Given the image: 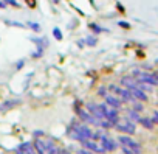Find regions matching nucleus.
I'll return each mask as SVG.
<instances>
[{
	"label": "nucleus",
	"mask_w": 158,
	"mask_h": 154,
	"mask_svg": "<svg viewBox=\"0 0 158 154\" xmlns=\"http://www.w3.org/2000/svg\"><path fill=\"white\" fill-rule=\"evenodd\" d=\"M67 132H68V137L71 140H76L79 143H81L82 140H85V139H92V135H93V129L90 128V125L81 121L79 118H73L70 121V126H68Z\"/></svg>",
	"instance_id": "nucleus-1"
},
{
	"label": "nucleus",
	"mask_w": 158,
	"mask_h": 154,
	"mask_svg": "<svg viewBox=\"0 0 158 154\" xmlns=\"http://www.w3.org/2000/svg\"><path fill=\"white\" fill-rule=\"evenodd\" d=\"M74 112H76L77 118L81 120V121H84V123H87V125H90V126H96V128H99V121H101V120L95 118V117H93L85 108H82L79 103L74 104Z\"/></svg>",
	"instance_id": "nucleus-2"
},
{
	"label": "nucleus",
	"mask_w": 158,
	"mask_h": 154,
	"mask_svg": "<svg viewBox=\"0 0 158 154\" xmlns=\"http://www.w3.org/2000/svg\"><path fill=\"white\" fill-rule=\"evenodd\" d=\"M116 142L119 143V146H126V148L132 149L135 154H141V152H143V146H141L135 139H132V137L127 135V134H121V135L116 139Z\"/></svg>",
	"instance_id": "nucleus-3"
},
{
	"label": "nucleus",
	"mask_w": 158,
	"mask_h": 154,
	"mask_svg": "<svg viewBox=\"0 0 158 154\" xmlns=\"http://www.w3.org/2000/svg\"><path fill=\"white\" fill-rule=\"evenodd\" d=\"M115 129L119 131L121 134H127V135H133L136 132V123H133L129 118H119V121L115 125Z\"/></svg>",
	"instance_id": "nucleus-4"
},
{
	"label": "nucleus",
	"mask_w": 158,
	"mask_h": 154,
	"mask_svg": "<svg viewBox=\"0 0 158 154\" xmlns=\"http://www.w3.org/2000/svg\"><path fill=\"white\" fill-rule=\"evenodd\" d=\"M99 143H101V146L104 148V151H106V152H113V151H116V149H118V146H119V143L116 142V139L110 137L107 132H104V134L101 135Z\"/></svg>",
	"instance_id": "nucleus-5"
},
{
	"label": "nucleus",
	"mask_w": 158,
	"mask_h": 154,
	"mask_svg": "<svg viewBox=\"0 0 158 154\" xmlns=\"http://www.w3.org/2000/svg\"><path fill=\"white\" fill-rule=\"evenodd\" d=\"M133 76H135L136 83H144V84H149V86H152V87H153V86H158L153 73H147V72L136 70V72H133Z\"/></svg>",
	"instance_id": "nucleus-6"
},
{
	"label": "nucleus",
	"mask_w": 158,
	"mask_h": 154,
	"mask_svg": "<svg viewBox=\"0 0 158 154\" xmlns=\"http://www.w3.org/2000/svg\"><path fill=\"white\" fill-rule=\"evenodd\" d=\"M81 145H82V148H85V149H89V151H92V152H95V154H104V152H106L104 148L101 146V143L96 142V140H92V139L82 140Z\"/></svg>",
	"instance_id": "nucleus-7"
},
{
	"label": "nucleus",
	"mask_w": 158,
	"mask_h": 154,
	"mask_svg": "<svg viewBox=\"0 0 158 154\" xmlns=\"http://www.w3.org/2000/svg\"><path fill=\"white\" fill-rule=\"evenodd\" d=\"M104 103H106L107 106L113 108V109H118V111L123 108V100H121L119 97L113 95V94H107L106 98H104Z\"/></svg>",
	"instance_id": "nucleus-8"
},
{
	"label": "nucleus",
	"mask_w": 158,
	"mask_h": 154,
	"mask_svg": "<svg viewBox=\"0 0 158 154\" xmlns=\"http://www.w3.org/2000/svg\"><path fill=\"white\" fill-rule=\"evenodd\" d=\"M95 118H98V120H102L104 118V115H102V112H101V109H99V104L98 103H93V101H89V103H85V106H84Z\"/></svg>",
	"instance_id": "nucleus-9"
},
{
	"label": "nucleus",
	"mask_w": 158,
	"mask_h": 154,
	"mask_svg": "<svg viewBox=\"0 0 158 154\" xmlns=\"http://www.w3.org/2000/svg\"><path fill=\"white\" fill-rule=\"evenodd\" d=\"M119 83H121L123 87H126V89H129V90L138 86V83H136V80H135L133 75H126V76H123Z\"/></svg>",
	"instance_id": "nucleus-10"
},
{
	"label": "nucleus",
	"mask_w": 158,
	"mask_h": 154,
	"mask_svg": "<svg viewBox=\"0 0 158 154\" xmlns=\"http://www.w3.org/2000/svg\"><path fill=\"white\" fill-rule=\"evenodd\" d=\"M19 104H20V100H5L2 104H0V112H6L10 109H14Z\"/></svg>",
	"instance_id": "nucleus-11"
},
{
	"label": "nucleus",
	"mask_w": 158,
	"mask_h": 154,
	"mask_svg": "<svg viewBox=\"0 0 158 154\" xmlns=\"http://www.w3.org/2000/svg\"><path fill=\"white\" fill-rule=\"evenodd\" d=\"M130 94L133 95V98H135L136 101H147V94H146L144 90H141L138 86L133 87V89H130Z\"/></svg>",
	"instance_id": "nucleus-12"
},
{
	"label": "nucleus",
	"mask_w": 158,
	"mask_h": 154,
	"mask_svg": "<svg viewBox=\"0 0 158 154\" xmlns=\"http://www.w3.org/2000/svg\"><path fill=\"white\" fill-rule=\"evenodd\" d=\"M33 146H34V149H36V154H47L45 146H44V139H40V137H34V140H33Z\"/></svg>",
	"instance_id": "nucleus-13"
},
{
	"label": "nucleus",
	"mask_w": 158,
	"mask_h": 154,
	"mask_svg": "<svg viewBox=\"0 0 158 154\" xmlns=\"http://www.w3.org/2000/svg\"><path fill=\"white\" fill-rule=\"evenodd\" d=\"M31 42H34L36 47H42V48H48V45H50L47 37H31Z\"/></svg>",
	"instance_id": "nucleus-14"
},
{
	"label": "nucleus",
	"mask_w": 158,
	"mask_h": 154,
	"mask_svg": "<svg viewBox=\"0 0 158 154\" xmlns=\"http://www.w3.org/2000/svg\"><path fill=\"white\" fill-rule=\"evenodd\" d=\"M138 123L143 126V128H146V129H153V121L150 120V118H147V117H139V120H138Z\"/></svg>",
	"instance_id": "nucleus-15"
},
{
	"label": "nucleus",
	"mask_w": 158,
	"mask_h": 154,
	"mask_svg": "<svg viewBox=\"0 0 158 154\" xmlns=\"http://www.w3.org/2000/svg\"><path fill=\"white\" fill-rule=\"evenodd\" d=\"M139 117H141V115H139V112H136L135 109H129V111H127V117H126V118L132 120L133 123H138Z\"/></svg>",
	"instance_id": "nucleus-16"
},
{
	"label": "nucleus",
	"mask_w": 158,
	"mask_h": 154,
	"mask_svg": "<svg viewBox=\"0 0 158 154\" xmlns=\"http://www.w3.org/2000/svg\"><path fill=\"white\" fill-rule=\"evenodd\" d=\"M20 146L23 148V151H25L27 154H36V149H34V146H33V142H25V143H22Z\"/></svg>",
	"instance_id": "nucleus-17"
},
{
	"label": "nucleus",
	"mask_w": 158,
	"mask_h": 154,
	"mask_svg": "<svg viewBox=\"0 0 158 154\" xmlns=\"http://www.w3.org/2000/svg\"><path fill=\"white\" fill-rule=\"evenodd\" d=\"M84 44L89 45V47H95V45L98 44V37L93 36V34H90V36H87V37L84 39Z\"/></svg>",
	"instance_id": "nucleus-18"
},
{
	"label": "nucleus",
	"mask_w": 158,
	"mask_h": 154,
	"mask_svg": "<svg viewBox=\"0 0 158 154\" xmlns=\"http://www.w3.org/2000/svg\"><path fill=\"white\" fill-rule=\"evenodd\" d=\"M27 25H28L33 31H36V33H40V30H42V28H40V25H39L37 22H28Z\"/></svg>",
	"instance_id": "nucleus-19"
},
{
	"label": "nucleus",
	"mask_w": 158,
	"mask_h": 154,
	"mask_svg": "<svg viewBox=\"0 0 158 154\" xmlns=\"http://www.w3.org/2000/svg\"><path fill=\"white\" fill-rule=\"evenodd\" d=\"M90 30H92L93 33H96V34H99V33L106 31V30H104V28H101L98 24H90Z\"/></svg>",
	"instance_id": "nucleus-20"
},
{
	"label": "nucleus",
	"mask_w": 158,
	"mask_h": 154,
	"mask_svg": "<svg viewBox=\"0 0 158 154\" xmlns=\"http://www.w3.org/2000/svg\"><path fill=\"white\" fill-rule=\"evenodd\" d=\"M44 50H45V48H42V47H36V51L31 55V58H36V59H37V58H42V56H44Z\"/></svg>",
	"instance_id": "nucleus-21"
},
{
	"label": "nucleus",
	"mask_w": 158,
	"mask_h": 154,
	"mask_svg": "<svg viewBox=\"0 0 158 154\" xmlns=\"http://www.w3.org/2000/svg\"><path fill=\"white\" fill-rule=\"evenodd\" d=\"M53 36H54V39L62 41V31H60L57 27H54V28H53Z\"/></svg>",
	"instance_id": "nucleus-22"
},
{
	"label": "nucleus",
	"mask_w": 158,
	"mask_h": 154,
	"mask_svg": "<svg viewBox=\"0 0 158 154\" xmlns=\"http://www.w3.org/2000/svg\"><path fill=\"white\" fill-rule=\"evenodd\" d=\"M109 94V89L107 87H104V86H101L99 89H98V95L99 97H102V98H106V95Z\"/></svg>",
	"instance_id": "nucleus-23"
},
{
	"label": "nucleus",
	"mask_w": 158,
	"mask_h": 154,
	"mask_svg": "<svg viewBox=\"0 0 158 154\" xmlns=\"http://www.w3.org/2000/svg\"><path fill=\"white\" fill-rule=\"evenodd\" d=\"M132 104H133V108H132V109H135L136 112H143V109H144V108H143V104H141V103H138V101L135 100Z\"/></svg>",
	"instance_id": "nucleus-24"
},
{
	"label": "nucleus",
	"mask_w": 158,
	"mask_h": 154,
	"mask_svg": "<svg viewBox=\"0 0 158 154\" xmlns=\"http://www.w3.org/2000/svg\"><path fill=\"white\" fill-rule=\"evenodd\" d=\"M2 2H3L5 5H13V7H16V8H19V7H20V3H19V2H16V0H2Z\"/></svg>",
	"instance_id": "nucleus-25"
},
{
	"label": "nucleus",
	"mask_w": 158,
	"mask_h": 154,
	"mask_svg": "<svg viewBox=\"0 0 158 154\" xmlns=\"http://www.w3.org/2000/svg\"><path fill=\"white\" fill-rule=\"evenodd\" d=\"M150 120L153 121V125H158V111H153V112H152Z\"/></svg>",
	"instance_id": "nucleus-26"
},
{
	"label": "nucleus",
	"mask_w": 158,
	"mask_h": 154,
	"mask_svg": "<svg viewBox=\"0 0 158 154\" xmlns=\"http://www.w3.org/2000/svg\"><path fill=\"white\" fill-rule=\"evenodd\" d=\"M47 154H60V148H59V146H54V148L48 149Z\"/></svg>",
	"instance_id": "nucleus-27"
},
{
	"label": "nucleus",
	"mask_w": 158,
	"mask_h": 154,
	"mask_svg": "<svg viewBox=\"0 0 158 154\" xmlns=\"http://www.w3.org/2000/svg\"><path fill=\"white\" fill-rule=\"evenodd\" d=\"M6 24H8V25H16V27H19V28H25V25L20 24V22H14V20L10 22V20H6Z\"/></svg>",
	"instance_id": "nucleus-28"
},
{
	"label": "nucleus",
	"mask_w": 158,
	"mask_h": 154,
	"mask_svg": "<svg viewBox=\"0 0 158 154\" xmlns=\"http://www.w3.org/2000/svg\"><path fill=\"white\" fill-rule=\"evenodd\" d=\"M121 151H123L124 154H135L132 149H129V148H126V146H121Z\"/></svg>",
	"instance_id": "nucleus-29"
},
{
	"label": "nucleus",
	"mask_w": 158,
	"mask_h": 154,
	"mask_svg": "<svg viewBox=\"0 0 158 154\" xmlns=\"http://www.w3.org/2000/svg\"><path fill=\"white\" fill-rule=\"evenodd\" d=\"M14 152H16V154H27V152H25V151H23V148H22V146H20V145H19V146H17V148H16V151H14Z\"/></svg>",
	"instance_id": "nucleus-30"
},
{
	"label": "nucleus",
	"mask_w": 158,
	"mask_h": 154,
	"mask_svg": "<svg viewBox=\"0 0 158 154\" xmlns=\"http://www.w3.org/2000/svg\"><path fill=\"white\" fill-rule=\"evenodd\" d=\"M118 25H119L121 28H130V25H129L127 22H123V20H121V22H118Z\"/></svg>",
	"instance_id": "nucleus-31"
},
{
	"label": "nucleus",
	"mask_w": 158,
	"mask_h": 154,
	"mask_svg": "<svg viewBox=\"0 0 158 154\" xmlns=\"http://www.w3.org/2000/svg\"><path fill=\"white\" fill-rule=\"evenodd\" d=\"M23 64H25V61H23V59H20V61H17V65H16V68L19 70V68H20V67L23 65Z\"/></svg>",
	"instance_id": "nucleus-32"
},
{
	"label": "nucleus",
	"mask_w": 158,
	"mask_h": 154,
	"mask_svg": "<svg viewBox=\"0 0 158 154\" xmlns=\"http://www.w3.org/2000/svg\"><path fill=\"white\" fill-rule=\"evenodd\" d=\"M60 154H71L68 149H65V148H60Z\"/></svg>",
	"instance_id": "nucleus-33"
},
{
	"label": "nucleus",
	"mask_w": 158,
	"mask_h": 154,
	"mask_svg": "<svg viewBox=\"0 0 158 154\" xmlns=\"http://www.w3.org/2000/svg\"><path fill=\"white\" fill-rule=\"evenodd\" d=\"M153 76H155V80H156V83H158V72H155V73H153Z\"/></svg>",
	"instance_id": "nucleus-34"
},
{
	"label": "nucleus",
	"mask_w": 158,
	"mask_h": 154,
	"mask_svg": "<svg viewBox=\"0 0 158 154\" xmlns=\"http://www.w3.org/2000/svg\"><path fill=\"white\" fill-rule=\"evenodd\" d=\"M5 7H6V5H5L3 2H0V8H5Z\"/></svg>",
	"instance_id": "nucleus-35"
},
{
	"label": "nucleus",
	"mask_w": 158,
	"mask_h": 154,
	"mask_svg": "<svg viewBox=\"0 0 158 154\" xmlns=\"http://www.w3.org/2000/svg\"><path fill=\"white\" fill-rule=\"evenodd\" d=\"M92 154H95V152H92Z\"/></svg>",
	"instance_id": "nucleus-36"
}]
</instances>
